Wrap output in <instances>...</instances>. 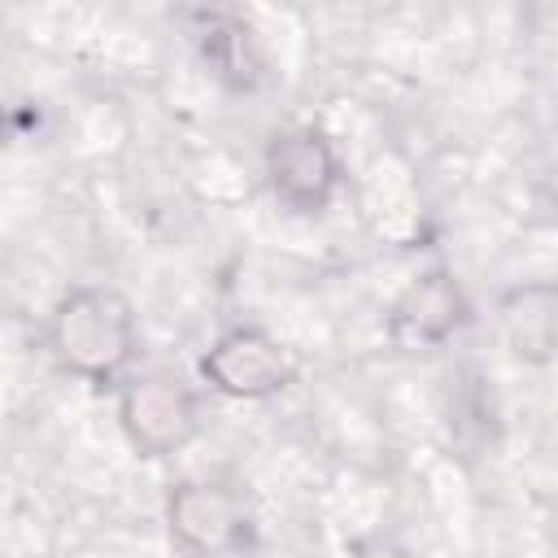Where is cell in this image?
I'll return each mask as SVG.
<instances>
[{"mask_svg": "<svg viewBox=\"0 0 558 558\" xmlns=\"http://www.w3.org/2000/svg\"><path fill=\"white\" fill-rule=\"evenodd\" d=\"M48 349L61 371L87 384H118L140 349V318L109 283L70 288L48 314Z\"/></svg>", "mask_w": 558, "mask_h": 558, "instance_id": "1", "label": "cell"}, {"mask_svg": "<svg viewBox=\"0 0 558 558\" xmlns=\"http://www.w3.org/2000/svg\"><path fill=\"white\" fill-rule=\"evenodd\" d=\"M118 427L140 458H170L201 436V397L170 371L126 375L118 384Z\"/></svg>", "mask_w": 558, "mask_h": 558, "instance_id": "2", "label": "cell"}, {"mask_svg": "<svg viewBox=\"0 0 558 558\" xmlns=\"http://www.w3.org/2000/svg\"><path fill=\"white\" fill-rule=\"evenodd\" d=\"M296 371L301 362L292 357V349L266 327H231L201 357V379L235 401L275 397L296 379Z\"/></svg>", "mask_w": 558, "mask_h": 558, "instance_id": "3", "label": "cell"}, {"mask_svg": "<svg viewBox=\"0 0 558 558\" xmlns=\"http://www.w3.org/2000/svg\"><path fill=\"white\" fill-rule=\"evenodd\" d=\"M170 541L192 558H227L248 545V506L231 484L183 480L166 497Z\"/></svg>", "mask_w": 558, "mask_h": 558, "instance_id": "4", "label": "cell"}, {"mask_svg": "<svg viewBox=\"0 0 558 558\" xmlns=\"http://www.w3.org/2000/svg\"><path fill=\"white\" fill-rule=\"evenodd\" d=\"M266 183L288 214H323L340 187L336 144L318 126H283L266 144Z\"/></svg>", "mask_w": 558, "mask_h": 558, "instance_id": "5", "label": "cell"}, {"mask_svg": "<svg viewBox=\"0 0 558 558\" xmlns=\"http://www.w3.org/2000/svg\"><path fill=\"white\" fill-rule=\"evenodd\" d=\"M466 323V296L449 279V270L423 275L392 310V336L410 344H440Z\"/></svg>", "mask_w": 558, "mask_h": 558, "instance_id": "6", "label": "cell"}]
</instances>
